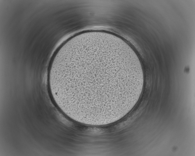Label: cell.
<instances>
[{
    "label": "cell",
    "instance_id": "1",
    "mask_svg": "<svg viewBox=\"0 0 195 156\" xmlns=\"http://www.w3.org/2000/svg\"><path fill=\"white\" fill-rule=\"evenodd\" d=\"M132 59L103 44L85 45L63 57L56 75L62 94L73 108L92 112L126 101L135 81Z\"/></svg>",
    "mask_w": 195,
    "mask_h": 156
}]
</instances>
